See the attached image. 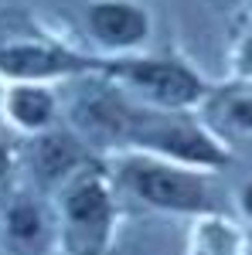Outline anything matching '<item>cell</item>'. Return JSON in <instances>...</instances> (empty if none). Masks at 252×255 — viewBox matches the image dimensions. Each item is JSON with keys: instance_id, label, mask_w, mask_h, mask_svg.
Here are the masks:
<instances>
[{"instance_id": "cell-1", "label": "cell", "mask_w": 252, "mask_h": 255, "mask_svg": "<svg viewBox=\"0 0 252 255\" xmlns=\"http://www.w3.org/2000/svg\"><path fill=\"white\" fill-rule=\"evenodd\" d=\"M75 116L82 126L96 129L109 139H123L130 146H140L143 153L174 160L198 170H218L229 163V150L218 139L201 129L184 113H164L133 106L119 96L116 89H96L75 106Z\"/></svg>"}, {"instance_id": "cell-2", "label": "cell", "mask_w": 252, "mask_h": 255, "mask_svg": "<svg viewBox=\"0 0 252 255\" xmlns=\"http://www.w3.org/2000/svg\"><path fill=\"white\" fill-rule=\"evenodd\" d=\"M116 177L123 191L147 208L171 211V215H212L218 211V194L205 174H194V167L154 153H130L116 163Z\"/></svg>"}, {"instance_id": "cell-3", "label": "cell", "mask_w": 252, "mask_h": 255, "mask_svg": "<svg viewBox=\"0 0 252 255\" xmlns=\"http://www.w3.org/2000/svg\"><path fill=\"white\" fill-rule=\"evenodd\" d=\"M102 75H109L119 85L140 92L143 102H150V109H164V113H188L208 92L205 79L181 58L123 55V58L102 61Z\"/></svg>"}, {"instance_id": "cell-4", "label": "cell", "mask_w": 252, "mask_h": 255, "mask_svg": "<svg viewBox=\"0 0 252 255\" xmlns=\"http://www.w3.org/2000/svg\"><path fill=\"white\" fill-rule=\"evenodd\" d=\"M116 228V201L99 174H75L61 191V238L68 255L106 252Z\"/></svg>"}, {"instance_id": "cell-5", "label": "cell", "mask_w": 252, "mask_h": 255, "mask_svg": "<svg viewBox=\"0 0 252 255\" xmlns=\"http://www.w3.org/2000/svg\"><path fill=\"white\" fill-rule=\"evenodd\" d=\"M78 72H102V58L68 51L55 41H10L0 44V75L14 82H44Z\"/></svg>"}, {"instance_id": "cell-6", "label": "cell", "mask_w": 252, "mask_h": 255, "mask_svg": "<svg viewBox=\"0 0 252 255\" xmlns=\"http://www.w3.org/2000/svg\"><path fill=\"white\" fill-rule=\"evenodd\" d=\"M150 14L133 0H92L85 7V31L102 51L130 55L150 38Z\"/></svg>"}, {"instance_id": "cell-7", "label": "cell", "mask_w": 252, "mask_h": 255, "mask_svg": "<svg viewBox=\"0 0 252 255\" xmlns=\"http://www.w3.org/2000/svg\"><path fill=\"white\" fill-rule=\"evenodd\" d=\"M0 238L10 255H51L55 242H58V228L51 225L48 211L34 197L14 194L3 204Z\"/></svg>"}, {"instance_id": "cell-8", "label": "cell", "mask_w": 252, "mask_h": 255, "mask_svg": "<svg viewBox=\"0 0 252 255\" xmlns=\"http://www.w3.org/2000/svg\"><path fill=\"white\" fill-rule=\"evenodd\" d=\"M3 113L24 133H44L55 123L58 102L51 96V89H44L41 82H17L3 96Z\"/></svg>"}, {"instance_id": "cell-9", "label": "cell", "mask_w": 252, "mask_h": 255, "mask_svg": "<svg viewBox=\"0 0 252 255\" xmlns=\"http://www.w3.org/2000/svg\"><path fill=\"white\" fill-rule=\"evenodd\" d=\"M31 160H34V174L44 184H58V180L65 184L82 167V143L68 133H44L34 143Z\"/></svg>"}, {"instance_id": "cell-10", "label": "cell", "mask_w": 252, "mask_h": 255, "mask_svg": "<svg viewBox=\"0 0 252 255\" xmlns=\"http://www.w3.org/2000/svg\"><path fill=\"white\" fill-rule=\"evenodd\" d=\"M188 255H246V235L222 211L198 215L188 235Z\"/></svg>"}, {"instance_id": "cell-11", "label": "cell", "mask_w": 252, "mask_h": 255, "mask_svg": "<svg viewBox=\"0 0 252 255\" xmlns=\"http://www.w3.org/2000/svg\"><path fill=\"white\" fill-rule=\"evenodd\" d=\"M218 113L229 126L242 129V133H252V96H229L218 106Z\"/></svg>"}, {"instance_id": "cell-12", "label": "cell", "mask_w": 252, "mask_h": 255, "mask_svg": "<svg viewBox=\"0 0 252 255\" xmlns=\"http://www.w3.org/2000/svg\"><path fill=\"white\" fill-rule=\"evenodd\" d=\"M235 72L242 79H252V34H246L235 48Z\"/></svg>"}, {"instance_id": "cell-13", "label": "cell", "mask_w": 252, "mask_h": 255, "mask_svg": "<svg viewBox=\"0 0 252 255\" xmlns=\"http://www.w3.org/2000/svg\"><path fill=\"white\" fill-rule=\"evenodd\" d=\"M239 208H242V215L249 218V225H252V184H246L239 191Z\"/></svg>"}, {"instance_id": "cell-14", "label": "cell", "mask_w": 252, "mask_h": 255, "mask_svg": "<svg viewBox=\"0 0 252 255\" xmlns=\"http://www.w3.org/2000/svg\"><path fill=\"white\" fill-rule=\"evenodd\" d=\"M10 167H14V157H10V146L0 139V180L10 174Z\"/></svg>"}, {"instance_id": "cell-15", "label": "cell", "mask_w": 252, "mask_h": 255, "mask_svg": "<svg viewBox=\"0 0 252 255\" xmlns=\"http://www.w3.org/2000/svg\"><path fill=\"white\" fill-rule=\"evenodd\" d=\"M78 255H116L113 249H106V252H78Z\"/></svg>"}, {"instance_id": "cell-16", "label": "cell", "mask_w": 252, "mask_h": 255, "mask_svg": "<svg viewBox=\"0 0 252 255\" xmlns=\"http://www.w3.org/2000/svg\"><path fill=\"white\" fill-rule=\"evenodd\" d=\"M229 3H239V0H229Z\"/></svg>"}]
</instances>
